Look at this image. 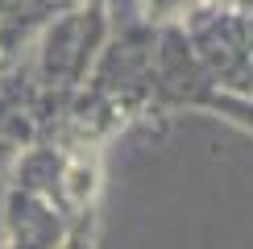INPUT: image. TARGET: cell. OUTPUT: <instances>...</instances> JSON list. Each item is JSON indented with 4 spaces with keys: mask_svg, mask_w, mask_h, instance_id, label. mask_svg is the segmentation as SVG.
I'll return each mask as SVG.
<instances>
[{
    "mask_svg": "<svg viewBox=\"0 0 253 249\" xmlns=\"http://www.w3.org/2000/svg\"><path fill=\"white\" fill-rule=\"evenodd\" d=\"M67 179H71V200H83V195L91 191V170L83 174V166H71Z\"/></svg>",
    "mask_w": 253,
    "mask_h": 249,
    "instance_id": "1",
    "label": "cell"
}]
</instances>
